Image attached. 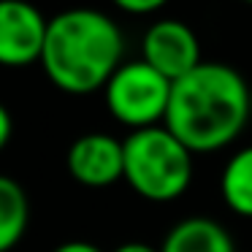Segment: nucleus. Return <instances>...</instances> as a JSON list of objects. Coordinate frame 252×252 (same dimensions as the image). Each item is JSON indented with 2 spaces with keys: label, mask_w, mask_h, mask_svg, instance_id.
<instances>
[{
  "label": "nucleus",
  "mask_w": 252,
  "mask_h": 252,
  "mask_svg": "<svg viewBox=\"0 0 252 252\" xmlns=\"http://www.w3.org/2000/svg\"><path fill=\"white\" fill-rule=\"evenodd\" d=\"M250 84L225 63H201L174 82L163 125L195 152L228 147L250 120Z\"/></svg>",
  "instance_id": "f257e3e1"
},
{
  "label": "nucleus",
  "mask_w": 252,
  "mask_h": 252,
  "mask_svg": "<svg viewBox=\"0 0 252 252\" xmlns=\"http://www.w3.org/2000/svg\"><path fill=\"white\" fill-rule=\"evenodd\" d=\"M125 38L109 14L68 8L49 19L41 68L57 90L87 95L106 87L122 65Z\"/></svg>",
  "instance_id": "f03ea898"
},
{
  "label": "nucleus",
  "mask_w": 252,
  "mask_h": 252,
  "mask_svg": "<svg viewBox=\"0 0 252 252\" xmlns=\"http://www.w3.org/2000/svg\"><path fill=\"white\" fill-rule=\"evenodd\" d=\"M122 179L141 198L165 203L179 198L192 182V152L165 125L133 130L122 141Z\"/></svg>",
  "instance_id": "7ed1b4c3"
},
{
  "label": "nucleus",
  "mask_w": 252,
  "mask_h": 252,
  "mask_svg": "<svg viewBox=\"0 0 252 252\" xmlns=\"http://www.w3.org/2000/svg\"><path fill=\"white\" fill-rule=\"evenodd\" d=\"M171 87L174 84L144 60L122 63L103 87L106 109L120 125L130 130L158 127L160 122H165Z\"/></svg>",
  "instance_id": "20e7f679"
},
{
  "label": "nucleus",
  "mask_w": 252,
  "mask_h": 252,
  "mask_svg": "<svg viewBox=\"0 0 252 252\" xmlns=\"http://www.w3.org/2000/svg\"><path fill=\"white\" fill-rule=\"evenodd\" d=\"M141 60L174 84L201 65V41L190 25L160 19L144 33Z\"/></svg>",
  "instance_id": "39448f33"
},
{
  "label": "nucleus",
  "mask_w": 252,
  "mask_h": 252,
  "mask_svg": "<svg viewBox=\"0 0 252 252\" xmlns=\"http://www.w3.org/2000/svg\"><path fill=\"white\" fill-rule=\"evenodd\" d=\"M49 19L28 0H0V65L25 68L41 63Z\"/></svg>",
  "instance_id": "423d86ee"
},
{
  "label": "nucleus",
  "mask_w": 252,
  "mask_h": 252,
  "mask_svg": "<svg viewBox=\"0 0 252 252\" xmlns=\"http://www.w3.org/2000/svg\"><path fill=\"white\" fill-rule=\"evenodd\" d=\"M68 174L82 187H111L125 176L122 141L109 133H84L68 147Z\"/></svg>",
  "instance_id": "0eeeda50"
},
{
  "label": "nucleus",
  "mask_w": 252,
  "mask_h": 252,
  "mask_svg": "<svg viewBox=\"0 0 252 252\" xmlns=\"http://www.w3.org/2000/svg\"><path fill=\"white\" fill-rule=\"evenodd\" d=\"M160 252H236V244L217 220L187 217L165 233Z\"/></svg>",
  "instance_id": "6e6552de"
},
{
  "label": "nucleus",
  "mask_w": 252,
  "mask_h": 252,
  "mask_svg": "<svg viewBox=\"0 0 252 252\" xmlns=\"http://www.w3.org/2000/svg\"><path fill=\"white\" fill-rule=\"evenodd\" d=\"M30 220L28 192L17 179L0 174V252H11L22 241Z\"/></svg>",
  "instance_id": "1a4fd4ad"
},
{
  "label": "nucleus",
  "mask_w": 252,
  "mask_h": 252,
  "mask_svg": "<svg viewBox=\"0 0 252 252\" xmlns=\"http://www.w3.org/2000/svg\"><path fill=\"white\" fill-rule=\"evenodd\" d=\"M220 192L230 212L252 217V147H244L225 163L220 176Z\"/></svg>",
  "instance_id": "9d476101"
},
{
  "label": "nucleus",
  "mask_w": 252,
  "mask_h": 252,
  "mask_svg": "<svg viewBox=\"0 0 252 252\" xmlns=\"http://www.w3.org/2000/svg\"><path fill=\"white\" fill-rule=\"evenodd\" d=\"M111 3H114L120 11L141 17V14H152V11H158V8H163L168 0H111Z\"/></svg>",
  "instance_id": "9b49d317"
},
{
  "label": "nucleus",
  "mask_w": 252,
  "mask_h": 252,
  "mask_svg": "<svg viewBox=\"0 0 252 252\" xmlns=\"http://www.w3.org/2000/svg\"><path fill=\"white\" fill-rule=\"evenodd\" d=\"M11 133H14V120H11L6 106L0 103V149L11 141Z\"/></svg>",
  "instance_id": "f8f14e48"
},
{
  "label": "nucleus",
  "mask_w": 252,
  "mask_h": 252,
  "mask_svg": "<svg viewBox=\"0 0 252 252\" xmlns=\"http://www.w3.org/2000/svg\"><path fill=\"white\" fill-rule=\"evenodd\" d=\"M52 252H103L98 244H90V241H65V244L55 247Z\"/></svg>",
  "instance_id": "ddd939ff"
},
{
  "label": "nucleus",
  "mask_w": 252,
  "mask_h": 252,
  "mask_svg": "<svg viewBox=\"0 0 252 252\" xmlns=\"http://www.w3.org/2000/svg\"><path fill=\"white\" fill-rule=\"evenodd\" d=\"M114 252H160V250L152 244H144V241H127V244H120Z\"/></svg>",
  "instance_id": "4468645a"
},
{
  "label": "nucleus",
  "mask_w": 252,
  "mask_h": 252,
  "mask_svg": "<svg viewBox=\"0 0 252 252\" xmlns=\"http://www.w3.org/2000/svg\"><path fill=\"white\" fill-rule=\"evenodd\" d=\"M250 114H252V87H250Z\"/></svg>",
  "instance_id": "2eb2a0df"
},
{
  "label": "nucleus",
  "mask_w": 252,
  "mask_h": 252,
  "mask_svg": "<svg viewBox=\"0 0 252 252\" xmlns=\"http://www.w3.org/2000/svg\"><path fill=\"white\" fill-rule=\"evenodd\" d=\"M244 3H252V0H244Z\"/></svg>",
  "instance_id": "dca6fc26"
}]
</instances>
